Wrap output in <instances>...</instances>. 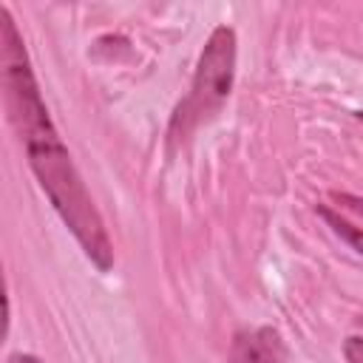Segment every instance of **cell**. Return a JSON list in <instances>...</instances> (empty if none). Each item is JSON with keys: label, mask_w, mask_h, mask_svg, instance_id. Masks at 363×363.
<instances>
[{"label": "cell", "mask_w": 363, "mask_h": 363, "mask_svg": "<svg viewBox=\"0 0 363 363\" xmlns=\"http://www.w3.org/2000/svg\"><path fill=\"white\" fill-rule=\"evenodd\" d=\"M17 136L26 147L28 164L40 182V187L45 190L48 201L60 213L62 224L74 233L82 252L102 272H108L113 267V247H111L108 230H105L102 216H99L91 193H88L68 147L62 145L54 122L45 119L34 128L20 130Z\"/></svg>", "instance_id": "1"}, {"label": "cell", "mask_w": 363, "mask_h": 363, "mask_svg": "<svg viewBox=\"0 0 363 363\" xmlns=\"http://www.w3.org/2000/svg\"><path fill=\"white\" fill-rule=\"evenodd\" d=\"M233 79H235V31L230 26H218L204 43V51L193 74L190 94L179 102L170 119V136L182 139L201 119L216 113L218 105L230 96Z\"/></svg>", "instance_id": "2"}, {"label": "cell", "mask_w": 363, "mask_h": 363, "mask_svg": "<svg viewBox=\"0 0 363 363\" xmlns=\"http://www.w3.org/2000/svg\"><path fill=\"white\" fill-rule=\"evenodd\" d=\"M230 363H281V343L278 332L269 326L241 329L233 337Z\"/></svg>", "instance_id": "3"}, {"label": "cell", "mask_w": 363, "mask_h": 363, "mask_svg": "<svg viewBox=\"0 0 363 363\" xmlns=\"http://www.w3.org/2000/svg\"><path fill=\"white\" fill-rule=\"evenodd\" d=\"M318 216L354 250V252H360L363 255V227H357V224H352L349 218H343L340 213H335V210H329V207H318Z\"/></svg>", "instance_id": "4"}, {"label": "cell", "mask_w": 363, "mask_h": 363, "mask_svg": "<svg viewBox=\"0 0 363 363\" xmlns=\"http://www.w3.org/2000/svg\"><path fill=\"white\" fill-rule=\"evenodd\" d=\"M343 354H346L349 363H363V337H357V335L346 337V343H343Z\"/></svg>", "instance_id": "5"}, {"label": "cell", "mask_w": 363, "mask_h": 363, "mask_svg": "<svg viewBox=\"0 0 363 363\" xmlns=\"http://www.w3.org/2000/svg\"><path fill=\"white\" fill-rule=\"evenodd\" d=\"M332 201L340 204V207H346V210H352V213H357V216H363V199H360V196H352V193H332Z\"/></svg>", "instance_id": "6"}, {"label": "cell", "mask_w": 363, "mask_h": 363, "mask_svg": "<svg viewBox=\"0 0 363 363\" xmlns=\"http://www.w3.org/2000/svg\"><path fill=\"white\" fill-rule=\"evenodd\" d=\"M9 363H43V360H40V357H34V354L17 352V354H11V357H9Z\"/></svg>", "instance_id": "7"}, {"label": "cell", "mask_w": 363, "mask_h": 363, "mask_svg": "<svg viewBox=\"0 0 363 363\" xmlns=\"http://www.w3.org/2000/svg\"><path fill=\"white\" fill-rule=\"evenodd\" d=\"M354 116H357V119H360V122H363V111H357V113H354Z\"/></svg>", "instance_id": "8"}]
</instances>
